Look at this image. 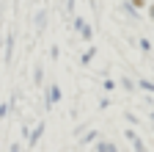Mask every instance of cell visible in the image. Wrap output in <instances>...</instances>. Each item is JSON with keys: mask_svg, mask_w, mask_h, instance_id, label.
<instances>
[{"mask_svg": "<svg viewBox=\"0 0 154 152\" xmlns=\"http://www.w3.org/2000/svg\"><path fill=\"white\" fill-rule=\"evenodd\" d=\"M91 58H94V50H88V53L83 55V64H91Z\"/></svg>", "mask_w": 154, "mask_h": 152, "instance_id": "obj_6", "label": "cell"}, {"mask_svg": "<svg viewBox=\"0 0 154 152\" xmlns=\"http://www.w3.org/2000/svg\"><path fill=\"white\" fill-rule=\"evenodd\" d=\"M146 6V0H129V8L135 11V8H143Z\"/></svg>", "mask_w": 154, "mask_h": 152, "instance_id": "obj_4", "label": "cell"}, {"mask_svg": "<svg viewBox=\"0 0 154 152\" xmlns=\"http://www.w3.org/2000/svg\"><path fill=\"white\" fill-rule=\"evenodd\" d=\"M96 152H116V147H113V144H107V141H99Z\"/></svg>", "mask_w": 154, "mask_h": 152, "instance_id": "obj_3", "label": "cell"}, {"mask_svg": "<svg viewBox=\"0 0 154 152\" xmlns=\"http://www.w3.org/2000/svg\"><path fill=\"white\" fill-rule=\"evenodd\" d=\"M58 97H61V91H58V89H50V100H52V102H55V100H58Z\"/></svg>", "mask_w": 154, "mask_h": 152, "instance_id": "obj_5", "label": "cell"}, {"mask_svg": "<svg viewBox=\"0 0 154 152\" xmlns=\"http://www.w3.org/2000/svg\"><path fill=\"white\" fill-rule=\"evenodd\" d=\"M127 138H129V141H135V149H138V152H146V147H143V141H140L138 136H135V133H132V130H127Z\"/></svg>", "mask_w": 154, "mask_h": 152, "instance_id": "obj_1", "label": "cell"}, {"mask_svg": "<svg viewBox=\"0 0 154 152\" xmlns=\"http://www.w3.org/2000/svg\"><path fill=\"white\" fill-rule=\"evenodd\" d=\"M149 14H151V17H154V6H149Z\"/></svg>", "mask_w": 154, "mask_h": 152, "instance_id": "obj_9", "label": "cell"}, {"mask_svg": "<svg viewBox=\"0 0 154 152\" xmlns=\"http://www.w3.org/2000/svg\"><path fill=\"white\" fill-rule=\"evenodd\" d=\"M140 86H143V89H146V91H154V83H149V80H143V83H140Z\"/></svg>", "mask_w": 154, "mask_h": 152, "instance_id": "obj_7", "label": "cell"}, {"mask_svg": "<svg viewBox=\"0 0 154 152\" xmlns=\"http://www.w3.org/2000/svg\"><path fill=\"white\" fill-rule=\"evenodd\" d=\"M77 28H80V33H83V39H91V28H88L85 22H80V20H77Z\"/></svg>", "mask_w": 154, "mask_h": 152, "instance_id": "obj_2", "label": "cell"}, {"mask_svg": "<svg viewBox=\"0 0 154 152\" xmlns=\"http://www.w3.org/2000/svg\"><path fill=\"white\" fill-rule=\"evenodd\" d=\"M19 149H22V147H19V144H14V147H11V152H19Z\"/></svg>", "mask_w": 154, "mask_h": 152, "instance_id": "obj_8", "label": "cell"}]
</instances>
